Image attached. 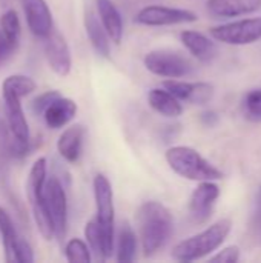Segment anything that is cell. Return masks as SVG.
<instances>
[{
    "mask_svg": "<svg viewBox=\"0 0 261 263\" xmlns=\"http://www.w3.org/2000/svg\"><path fill=\"white\" fill-rule=\"evenodd\" d=\"M137 231L143 254L151 257L162 251L174 233V217L171 211L157 200L143 202L135 214Z\"/></svg>",
    "mask_w": 261,
    "mask_h": 263,
    "instance_id": "6da1fadb",
    "label": "cell"
},
{
    "mask_svg": "<svg viewBox=\"0 0 261 263\" xmlns=\"http://www.w3.org/2000/svg\"><path fill=\"white\" fill-rule=\"evenodd\" d=\"M231 228L232 222L229 219H222L205 231L178 242L172 250V257L180 262L200 260L217 251L223 245V242L231 233Z\"/></svg>",
    "mask_w": 261,
    "mask_h": 263,
    "instance_id": "7a4b0ae2",
    "label": "cell"
},
{
    "mask_svg": "<svg viewBox=\"0 0 261 263\" xmlns=\"http://www.w3.org/2000/svg\"><path fill=\"white\" fill-rule=\"evenodd\" d=\"M165 159L169 168L183 179L194 182L222 180L225 174L208 162L197 149L191 146H172L166 151Z\"/></svg>",
    "mask_w": 261,
    "mask_h": 263,
    "instance_id": "3957f363",
    "label": "cell"
},
{
    "mask_svg": "<svg viewBox=\"0 0 261 263\" xmlns=\"http://www.w3.org/2000/svg\"><path fill=\"white\" fill-rule=\"evenodd\" d=\"M46 174H48V162L45 157H38L29 170L28 180H26V194L31 206L32 219L35 222L40 236L45 240H52L55 237L54 228L43 200V186L46 182Z\"/></svg>",
    "mask_w": 261,
    "mask_h": 263,
    "instance_id": "277c9868",
    "label": "cell"
},
{
    "mask_svg": "<svg viewBox=\"0 0 261 263\" xmlns=\"http://www.w3.org/2000/svg\"><path fill=\"white\" fill-rule=\"evenodd\" d=\"M92 188L95 200V220L103 234L108 259H111L115 242V208L112 185L105 174H97L94 177Z\"/></svg>",
    "mask_w": 261,
    "mask_h": 263,
    "instance_id": "5b68a950",
    "label": "cell"
},
{
    "mask_svg": "<svg viewBox=\"0 0 261 263\" xmlns=\"http://www.w3.org/2000/svg\"><path fill=\"white\" fill-rule=\"evenodd\" d=\"M143 63L149 72L165 79H182L194 71V66L189 59L171 49L149 51L145 55Z\"/></svg>",
    "mask_w": 261,
    "mask_h": 263,
    "instance_id": "8992f818",
    "label": "cell"
},
{
    "mask_svg": "<svg viewBox=\"0 0 261 263\" xmlns=\"http://www.w3.org/2000/svg\"><path fill=\"white\" fill-rule=\"evenodd\" d=\"M43 200L52 222L55 239H65L68 231V196L57 177H46L43 186Z\"/></svg>",
    "mask_w": 261,
    "mask_h": 263,
    "instance_id": "52a82bcc",
    "label": "cell"
},
{
    "mask_svg": "<svg viewBox=\"0 0 261 263\" xmlns=\"http://www.w3.org/2000/svg\"><path fill=\"white\" fill-rule=\"evenodd\" d=\"M211 37L217 42L243 46L255 43L261 39V17L243 18L225 25H218L209 29Z\"/></svg>",
    "mask_w": 261,
    "mask_h": 263,
    "instance_id": "ba28073f",
    "label": "cell"
},
{
    "mask_svg": "<svg viewBox=\"0 0 261 263\" xmlns=\"http://www.w3.org/2000/svg\"><path fill=\"white\" fill-rule=\"evenodd\" d=\"M0 236L5 251V260L8 263L34 262V251L28 240H25L15 230L11 216L0 206Z\"/></svg>",
    "mask_w": 261,
    "mask_h": 263,
    "instance_id": "9c48e42d",
    "label": "cell"
},
{
    "mask_svg": "<svg viewBox=\"0 0 261 263\" xmlns=\"http://www.w3.org/2000/svg\"><path fill=\"white\" fill-rule=\"evenodd\" d=\"M197 18L198 17L194 11L183 9V8H171L163 5L145 6L135 15V22L145 26H171V25L192 23L197 22Z\"/></svg>",
    "mask_w": 261,
    "mask_h": 263,
    "instance_id": "30bf717a",
    "label": "cell"
},
{
    "mask_svg": "<svg viewBox=\"0 0 261 263\" xmlns=\"http://www.w3.org/2000/svg\"><path fill=\"white\" fill-rule=\"evenodd\" d=\"M218 197H220V188L217 183H214V180L200 182L189 199L191 220L195 225L206 223L214 213V206Z\"/></svg>",
    "mask_w": 261,
    "mask_h": 263,
    "instance_id": "8fae6325",
    "label": "cell"
},
{
    "mask_svg": "<svg viewBox=\"0 0 261 263\" xmlns=\"http://www.w3.org/2000/svg\"><path fill=\"white\" fill-rule=\"evenodd\" d=\"M43 43V51L46 62L49 68L57 74V76H68L72 68V57H71V49L66 42V39L55 29L51 31L49 35H46Z\"/></svg>",
    "mask_w": 261,
    "mask_h": 263,
    "instance_id": "7c38bea8",
    "label": "cell"
},
{
    "mask_svg": "<svg viewBox=\"0 0 261 263\" xmlns=\"http://www.w3.org/2000/svg\"><path fill=\"white\" fill-rule=\"evenodd\" d=\"M163 88L175 96L180 102L194 105H205L214 97V86L206 82H183L178 79H168Z\"/></svg>",
    "mask_w": 261,
    "mask_h": 263,
    "instance_id": "4fadbf2b",
    "label": "cell"
},
{
    "mask_svg": "<svg viewBox=\"0 0 261 263\" xmlns=\"http://www.w3.org/2000/svg\"><path fill=\"white\" fill-rule=\"evenodd\" d=\"M23 11L28 28L37 39H45L51 34L54 22L46 0H23Z\"/></svg>",
    "mask_w": 261,
    "mask_h": 263,
    "instance_id": "5bb4252c",
    "label": "cell"
},
{
    "mask_svg": "<svg viewBox=\"0 0 261 263\" xmlns=\"http://www.w3.org/2000/svg\"><path fill=\"white\" fill-rule=\"evenodd\" d=\"M3 109L12 137L20 145H29V126L20 99L12 94H3Z\"/></svg>",
    "mask_w": 261,
    "mask_h": 263,
    "instance_id": "9a60e30c",
    "label": "cell"
},
{
    "mask_svg": "<svg viewBox=\"0 0 261 263\" xmlns=\"http://www.w3.org/2000/svg\"><path fill=\"white\" fill-rule=\"evenodd\" d=\"M83 140H85V128L80 123L71 125L63 129L57 140V151L63 160L68 163H77L82 151H83Z\"/></svg>",
    "mask_w": 261,
    "mask_h": 263,
    "instance_id": "2e32d148",
    "label": "cell"
},
{
    "mask_svg": "<svg viewBox=\"0 0 261 263\" xmlns=\"http://www.w3.org/2000/svg\"><path fill=\"white\" fill-rule=\"evenodd\" d=\"M95 6H97L100 23L105 28L106 34L109 35L111 42L120 45L125 29H123V17L118 8L112 0H95Z\"/></svg>",
    "mask_w": 261,
    "mask_h": 263,
    "instance_id": "e0dca14e",
    "label": "cell"
},
{
    "mask_svg": "<svg viewBox=\"0 0 261 263\" xmlns=\"http://www.w3.org/2000/svg\"><path fill=\"white\" fill-rule=\"evenodd\" d=\"M77 103L72 99L68 97H57L42 114L45 119V123L51 129H62L65 128L77 114Z\"/></svg>",
    "mask_w": 261,
    "mask_h": 263,
    "instance_id": "ac0fdd59",
    "label": "cell"
},
{
    "mask_svg": "<svg viewBox=\"0 0 261 263\" xmlns=\"http://www.w3.org/2000/svg\"><path fill=\"white\" fill-rule=\"evenodd\" d=\"M206 8L214 17H238L260 9L261 0H208Z\"/></svg>",
    "mask_w": 261,
    "mask_h": 263,
    "instance_id": "d6986e66",
    "label": "cell"
},
{
    "mask_svg": "<svg viewBox=\"0 0 261 263\" xmlns=\"http://www.w3.org/2000/svg\"><path fill=\"white\" fill-rule=\"evenodd\" d=\"M180 39L185 48L200 62H205V63L211 62L217 55V48H215L214 40H211L208 35L198 31L186 29L180 34Z\"/></svg>",
    "mask_w": 261,
    "mask_h": 263,
    "instance_id": "ffe728a7",
    "label": "cell"
},
{
    "mask_svg": "<svg viewBox=\"0 0 261 263\" xmlns=\"http://www.w3.org/2000/svg\"><path fill=\"white\" fill-rule=\"evenodd\" d=\"M85 31L95 52L108 59L111 55V39L102 26L98 15H95L92 11H88L85 14Z\"/></svg>",
    "mask_w": 261,
    "mask_h": 263,
    "instance_id": "44dd1931",
    "label": "cell"
},
{
    "mask_svg": "<svg viewBox=\"0 0 261 263\" xmlns=\"http://www.w3.org/2000/svg\"><path fill=\"white\" fill-rule=\"evenodd\" d=\"M148 103L155 112L169 119H175L183 114V106L180 100L165 88L151 89L148 94Z\"/></svg>",
    "mask_w": 261,
    "mask_h": 263,
    "instance_id": "7402d4cb",
    "label": "cell"
},
{
    "mask_svg": "<svg viewBox=\"0 0 261 263\" xmlns=\"http://www.w3.org/2000/svg\"><path fill=\"white\" fill-rule=\"evenodd\" d=\"M115 259L120 263H131L135 260L137 256V234L132 227L126 222L122 223L118 234L114 242Z\"/></svg>",
    "mask_w": 261,
    "mask_h": 263,
    "instance_id": "603a6c76",
    "label": "cell"
},
{
    "mask_svg": "<svg viewBox=\"0 0 261 263\" xmlns=\"http://www.w3.org/2000/svg\"><path fill=\"white\" fill-rule=\"evenodd\" d=\"M37 89V83L23 74H12L8 76L2 83V94H12L18 99H23L32 94Z\"/></svg>",
    "mask_w": 261,
    "mask_h": 263,
    "instance_id": "cb8c5ba5",
    "label": "cell"
},
{
    "mask_svg": "<svg viewBox=\"0 0 261 263\" xmlns=\"http://www.w3.org/2000/svg\"><path fill=\"white\" fill-rule=\"evenodd\" d=\"M0 31L12 46H15V48L18 46L20 35H22V23H20L18 14L15 9H8L2 14Z\"/></svg>",
    "mask_w": 261,
    "mask_h": 263,
    "instance_id": "d4e9b609",
    "label": "cell"
},
{
    "mask_svg": "<svg viewBox=\"0 0 261 263\" xmlns=\"http://www.w3.org/2000/svg\"><path fill=\"white\" fill-rule=\"evenodd\" d=\"M85 237H86V243H88V247L91 250V254H94L100 260H108L103 234H102V230H100V227H98L95 219H92V220H89L86 223V227H85Z\"/></svg>",
    "mask_w": 261,
    "mask_h": 263,
    "instance_id": "484cf974",
    "label": "cell"
},
{
    "mask_svg": "<svg viewBox=\"0 0 261 263\" xmlns=\"http://www.w3.org/2000/svg\"><path fill=\"white\" fill-rule=\"evenodd\" d=\"M65 257L69 263H89L92 259L88 243L82 239H71L66 242Z\"/></svg>",
    "mask_w": 261,
    "mask_h": 263,
    "instance_id": "4316f807",
    "label": "cell"
},
{
    "mask_svg": "<svg viewBox=\"0 0 261 263\" xmlns=\"http://www.w3.org/2000/svg\"><path fill=\"white\" fill-rule=\"evenodd\" d=\"M248 231H249L251 240L257 245H261V185L257 190V194L254 199V206L249 216Z\"/></svg>",
    "mask_w": 261,
    "mask_h": 263,
    "instance_id": "83f0119b",
    "label": "cell"
},
{
    "mask_svg": "<svg viewBox=\"0 0 261 263\" xmlns=\"http://www.w3.org/2000/svg\"><path fill=\"white\" fill-rule=\"evenodd\" d=\"M60 91L57 89H51V91H45L42 94H38L32 102H31V109L35 116H42L45 112V109L57 99L60 97Z\"/></svg>",
    "mask_w": 261,
    "mask_h": 263,
    "instance_id": "f1b7e54d",
    "label": "cell"
},
{
    "mask_svg": "<svg viewBox=\"0 0 261 263\" xmlns=\"http://www.w3.org/2000/svg\"><path fill=\"white\" fill-rule=\"evenodd\" d=\"M246 111L254 119H261V89H254L246 96Z\"/></svg>",
    "mask_w": 261,
    "mask_h": 263,
    "instance_id": "f546056e",
    "label": "cell"
},
{
    "mask_svg": "<svg viewBox=\"0 0 261 263\" xmlns=\"http://www.w3.org/2000/svg\"><path fill=\"white\" fill-rule=\"evenodd\" d=\"M238 260H240V248L235 245H231V247L222 250L218 254H215L209 259V262L217 263H237Z\"/></svg>",
    "mask_w": 261,
    "mask_h": 263,
    "instance_id": "4dcf8cb0",
    "label": "cell"
},
{
    "mask_svg": "<svg viewBox=\"0 0 261 263\" xmlns=\"http://www.w3.org/2000/svg\"><path fill=\"white\" fill-rule=\"evenodd\" d=\"M14 51H15V46H12L0 31V66L14 54Z\"/></svg>",
    "mask_w": 261,
    "mask_h": 263,
    "instance_id": "1f68e13d",
    "label": "cell"
},
{
    "mask_svg": "<svg viewBox=\"0 0 261 263\" xmlns=\"http://www.w3.org/2000/svg\"><path fill=\"white\" fill-rule=\"evenodd\" d=\"M203 122L208 125H212L214 122H217V114L215 112H205L203 114Z\"/></svg>",
    "mask_w": 261,
    "mask_h": 263,
    "instance_id": "d6a6232c",
    "label": "cell"
}]
</instances>
